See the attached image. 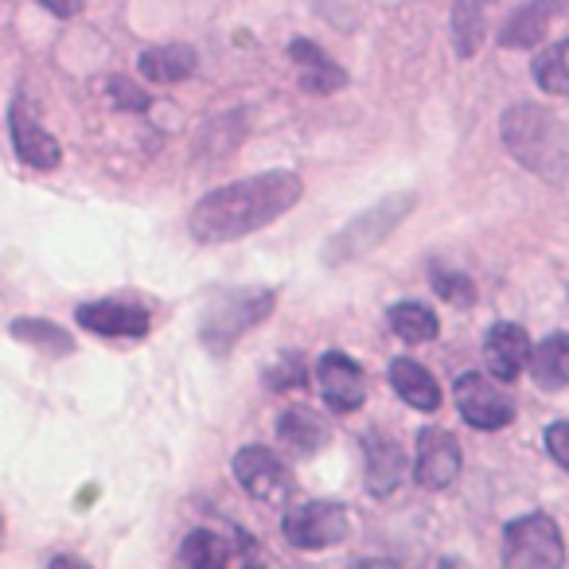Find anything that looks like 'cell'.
<instances>
[{
    "mask_svg": "<svg viewBox=\"0 0 569 569\" xmlns=\"http://www.w3.org/2000/svg\"><path fill=\"white\" fill-rule=\"evenodd\" d=\"M305 196L301 176L293 172H261L250 180L227 183V188L207 191L203 199L191 211L188 227L191 238L203 246H219V242H234L246 238L253 230L269 227L273 219H281L289 207H297Z\"/></svg>",
    "mask_w": 569,
    "mask_h": 569,
    "instance_id": "6da1fadb",
    "label": "cell"
},
{
    "mask_svg": "<svg viewBox=\"0 0 569 569\" xmlns=\"http://www.w3.org/2000/svg\"><path fill=\"white\" fill-rule=\"evenodd\" d=\"M503 144L522 168L558 180L569 164V129L542 106H511L503 113Z\"/></svg>",
    "mask_w": 569,
    "mask_h": 569,
    "instance_id": "7a4b0ae2",
    "label": "cell"
},
{
    "mask_svg": "<svg viewBox=\"0 0 569 569\" xmlns=\"http://www.w3.org/2000/svg\"><path fill=\"white\" fill-rule=\"evenodd\" d=\"M273 301V289H230V293L214 297L203 325H199V340L207 343L211 356H227L250 328L266 325Z\"/></svg>",
    "mask_w": 569,
    "mask_h": 569,
    "instance_id": "3957f363",
    "label": "cell"
},
{
    "mask_svg": "<svg viewBox=\"0 0 569 569\" xmlns=\"http://www.w3.org/2000/svg\"><path fill=\"white\" fill-rule=\"evenodd\" d=\"M413 207H418V196H413V191L387 196L382 203H375L371 211H363L359 219H351L340 234H332V242L325 246V261L328 266H348V261H359L379 242H387V238L402 227V219L413 211Z\"/></svg>",
    "mask_w": 569,
    "mask_h": 569,
    "instance_id": "277c9868",
    "label": "cell"
},
{
    "mask_svg": "<svg viewBox=\"0 0 569 569\" xmlns=\"http://www.w3.org/2000/svg\"><path fill=\"white\" fill-rule=\"evenodd\" d=\"M566 542L550 515H522L503 530V566L511 569H558Z\"/></svg>",
    "mask_w": 569,
    "mask_h": 569,
    "instance_id": "5b68a950",
    "label": "cell"
},
{
    "mask_svg": "<svg viewBox=\"0 0 569 569\" xmlns=\"http://www.w3.org/2000/svg\"><path fill=\"white\" fill-rule=\"evenodd\" d=\"M281 535L297 550H328L351 535V515L340 503H301L281 515Z\"/></svg>",
    "mask_w": 569,
    "mask_h": 569,
    "instance_id": "8992f818",
    "label": "cell"
},
{
    "mask_svg": "<svg viewBox=\"0 0 569 569\" xmlns=\"http://www.w3.org/2000/svg\"><path fill=\"white\" fill-rule=\"evenodd\" d=\"M452 402H457L460 418H465L472 429H483V433H496V429H503L515 421L511 398H507L496 382H488L476 371L460 375L457 387H452Z\"/></svg>",
    "mask_w": 569,
    "mask_h": 569,
    "instance_id": "52a82bcc",
    "label": "cell"
},
{
    "mask_svg": "<svg viewBox=\"0 0 569 569\" xmlns=\"http://www.w3.org/2000/svg\"><path fill=\"white\" fill-rule=\"evenodd\" d=\"M460 441L449 429H421L418 433V457H413V480L426 491H445L460 476Z\"/></svg>",
    "mask_w": 569,
    "mask_h": 569,
    "instance_id": "ba28073f",
    "label": "cell"
},
{
    "mask_svg": "<svg viewBox=\"0 0 569 569\" xmlns=\"http://www.w3.org/2000/svg\"><path fill=\"white\" fill-rule=\"evenodd\" d=\"M234 480L242 483L246 496L261 499V503H284L289 496V472L266 445H246L234 452Z\"/></svg>",
    "mask_w": 569,
    "mask_h": 569,
    "instance_id": "9c48e42d",
    "label": "cell"
},
{
    "mask_svg": "<svg viewBox=\"0 0 569 569\" xmlns=\"http://www.w3.org/2000/svg\"><path fill=\"white\" fill-rule=\"evenodd\" d=\"M317 387L332 413H356L367 402L363 367L343 356V351H325V359L317 367Z\"/></svg>",
    "mask_w": 569,
    "mask_h": 569,
    "instance_id": "30bf717a",
    "label": "cell"
},
{
    "mask_svg": "<svg viewBox=\"0 0 569 569\" xmlns=\"http://www.w3.org/2000/svg\"><path fill=\"white\" fill-rule=\"evenodd\" d=\"M9 129H12V144H17L20 164L36 168V172H51V168H59V160H63V149H59L56 137H51L48 129L36 121L32 106H28L24 98H17V106H12Z\"/></svg>",
    "mask_w": 569,
    "mask_h": 569,
    "instance_id": "8fae6325",
    "label": "cell"
},
{
    "mask_svg": "<svg viewBox=\"0 0 569 569\" xmlns=\"http://www.w3.org/2000/svg\"><path fill=\"white\" fill-rule=\"evenodd\" d=\"M87 332L94 336H113V340H137V336L149 332V312L141 305H129V301H94V305H82L74 312Z\"/></svg>",
    "mask_w": 569,
    "mask_h": 569,
    "instance_id": "7c38bea8",
    "label": "cell"
},
{
    "mask_svg": "<svg viewBox=\"0 0 569 569\" xmlns=\"http://www.w3.org/2000/svg\"><path fill=\"white\" fill-rule=\"evenodd\" d=\"M530 359V340L519 325H496L483 340V363L496 382H515Z\"/></svg>",
    "mask_w": 569,
    "mask_h": 569,
    "instance_id": "4fadbf2b",
    "label": "cell"
},
{
    "mask_svg": "<svg viewBox=\"0 0 569 569\" xmlns=\"http://www.w3.org/2000/svg\"><path fill=\"white\" fill-rule=\"evenodd\" d=\"M363 457H367V491H371L375 499H387L406 476L402 445L390 441V437H382V433H367Z\"/></svg>",
    "mask_w": 569,
    "mask_h": 569,
    "instance_id": "5bb4252c",
    "label": "cell"
},
{
    "mask_svg": "<svg viewBox=\"0 0 569 569\" xmlns=\"http://www.w3.org/2000/svg\"><path fill=\"white\" fill-rule=\"evenodd\" d=\"M289 59L301 71V87L312 90V94H336V90L348 87V71L332 56H325L312 40H305V36H297L289 43Z\"/></svg>",
    "mask_w": 569,
    "mask_h": 569,
    "instance_id": "9a60e30c",
    "label": "cell"
},
{
    "mask_svg": "<svg viewBox=\"0 0 569 569\" xmlns=\"http://www.w3.org/2000/svg\"><path fill=\"white\" fill-rule=\"evenodd\" d=\"M390 387H395V395L402 398L406 406H413V410H421V413L441 410V387H437V379L418 359H395V363H390Z\"/></svg>",
    "mask_w": 569,
    "mask_h": 569,
    "instance_id": "2e32d148",
    "label": "cell"
},
{
    "mask_svg": "<svg viewBox=\"0 0 569 569\" xmlns=\"http://www.w3.org/2000/svg\"><path fill=\"white\" fill-rule=\"evenodd\" d=\"M561 4H566V0H530V4L515 9L511 20L499 28V43H503V48H535V43H542L546 28L558 17Z\"/></svg>",
    "mask_w": 569,
    "mask_h": 569,
    "instance_id": "e0dca14e",
    "label": "cell"
},
{
    "mask_svg": "<svg viewBox=\"0 0 569 569\" xmlns=\"http://www.w3.org/2000/svg\"><path fill=\"white\" fill-rule=\"evenodd\" d=\"M196 63L199 56L188 43H160V48H149L137 59V71L149 82H183L196 74Z\"/></svg>",
    "mask_w": 569,
    "mask_h": 569,
    "instance_id": "ac0fdd59",
    "label": "cell"
},
{
    "mask_svg": "<svg viewBox=\"0 0 569 569\" xmlns=\"http://www.w3.org/2000/svg\"><path fill=\"white\" fill-rule=\"evenodd\" d=\"M530 375L542 390H561L569 382V336L553 332L538 348H530Z\"/></svg>",
    "mask_w": 569,
    "mask_h": 569,
    "instance_id": "d6986e66",
    "label": "cell"
},
{
    "mask_svg": "<svg viewBox=\"0 0 569 569\" xmlns=\"http://www.w3.org/2000/svg\"><path fill=\"white\" fill-rule=\"evenodd\" d=\"M242 538V535H238ZM234 538V542H238ZM234 542L222 535H214V530H191L188 538H183L180 546V561L183 566H196V569H214V566H230V561H242L246 553L234 550Z\"/></svg>",
    "mask_w": 569,
    "mask_h": 569,
    "instance_id": "ffe728a7",
    "label": "cell"
},
{
    "mask_svg": "<svg viewBox=\"0 0 569 569\" xmlns=\"http://www.w3.org/2000/svg\"><path fill=\"white\" fill-rule=\"evenodd\" d=\"M277 437H281V445H289L297 457H312V452L328 441V429L317 413L305 410V406H297V410L281 413V421H277Z\"/></svg>",
    "mask_w": 569,
    "mask_h": 569,
    "instance_id": "44dd1931",
    "label": "cell"
},
{
    "mask_svg": "<svg viewBox=\"0 0 569 569\" xmlns=\"http://www.w3.org/2000/svg\"><path fill=\"white\" fill-rule=\"evenodd\" d=\"M496 0H457L452 4V40H457V56L468 59L483 43L488 32V9Z\"/></svg>",
    "mask_w": 569,
    "mask_h": 569,
    "instance_id": "7402d4cb",
    "label": "cell"
},
{
    "mask_svg": "<svg viewBox=\"0 0 569 569\" xmlns=\"http://www.w3.org/2000/svg\"><path fill=\"white\" fill-rule=\"evenodd\" d=\"M12 340H20V343H28V348H36V351H43V356H71L74 351V340H71V332H63L59 325H51V320H40V317H20V320H12Z\"/></svg>",
    "mask_w": 569,
    "mask_h": 569,
    "instance_id": "603a6c76",
    "label": "cell"
},
{
    "mask_svg": "<svg viewBox=\"0 0 569 569\" xmlns=\"http://www.w3.org/2000/svg\"><path fill=\"white\" fill-rule=\"evenodd\" d=\"M387 320H390V332L402 336L406 343H429V340H437V317H433V309H426V305H418V301L395 305V309L387 312Z\"/></svg>",
    "mask_w": 569,
    "mask_h": 569,
    "instance_id": "cb8c5ba5",
    "label": "cell"
},
{
    "mask_svg": "<svg viewBox=\"0 0 569 569\" xmlns=\"http://www.w3.org/2000/svg\"><path fill=\"white\" fill-rule=\"evenodd\" d=\"M535 82L553 98H569V40L550 43L535 56Z\"/></svg>",
    "mask_w": 569,
    "mask_h": 569,
    "instance_id": "d4e9b609",
    "label": "cell"
},
{
    "mask_svg": "<svg viewBox=\"0 0 569 569\" xmlns=\"http://www.w3.org/2000/svg\"><path fill=\"white\" fill-rule=\"evenodd\" d=\"M433 289H437V297H441V301H449V305H472L476 301L472 277L452 273V269H441V266L433 269Z\"/></svg>",
    "mask_w": 569,
    "mask_h": 569,
    "instance_id": "484cf974",
    "label": "cell"
},
{
    "mask_svg": "<svg viewBox=\"0 0 569 569\" xmlns=\"http://www.w3.org/2000/svg\"><path fill=\"white\" fill-rule=\"evenodd\" d=\"M269 387L273 390H297L305 387V359L297 356V351H284L281 359H277L273 367H269Z\"/></svg>",
    "mask_w": 569,
    "mask_h": 569,
    "instance_id": "4316f807",
    "label": "cell"
},
{
    "mask_svg": "<svg viewBox=\"0 0 569 569\" xmlns=\"http://www.w3.org/2000/svg\"><path fill=\"white\" fill-rule=\"evenodd\" d=\"M110 94H113V102L121 106V110H133V113H144L149 110V94H144L137 82H129V79H110Z\"/></svg>",
    "mask_w": 569,
    "mask_h": 569,
    "instance_id": "83f0119b",
    "label": "cell"
},
{
    "mask_svg": "<svg viewBox=\"0 0 569 569\" xmlns=\"http://www.w3.org/2000/svg\"><path fill=\"white\" fill-rule=\"evenodd\" d=\"M546 452L569 472V421H553V426L546 429Z\"/></svg>",
    "mask_w": 569,
    "mask_h": 569,
    "instance_id": "f1b7e54d",
    "label": "cell"
},
{
    "mask_svg": "<svg viewBox=\"0 0 569 569\" xmlns=\"http://www.w3.org/2000/svg\"><path fill=\"white\" fill-rule=\"evenodd\" d=\"M36 4H43V9H48L51 17H59V20H71V17H79V12H82V0H36Z\"/></svg>",
    "mask_w": 569,
    "mask_h": 569,
    "instance_id": "f546056e",
    "label": "cell"
},
{
    "mask_svg": "<svg viewBox=\"0 0 569 569\" xmlns=\"http://www.w3.org/2000/svg\"><path fill=\"white\" fill-rule=\"evenodd\" d=\"M0 542H4V519H0Z\"/></svg>",
    "mask_w": 569,
    "mask_h": 569,
    "instance_id": "4dcf8cb0",
    "label": "cell"
}]
</instances>
